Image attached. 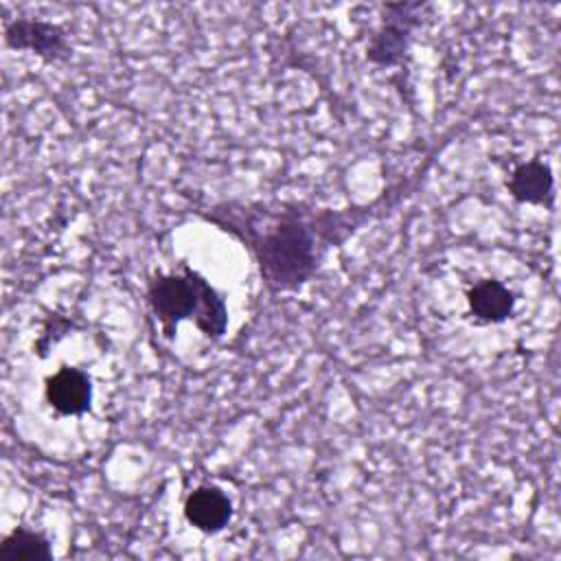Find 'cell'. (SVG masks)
<instances>
[{"mask_svg": "<svg viewBox=\"0 0 561 561\" xmlns=\"http://www.w3.org/2000/svg\"><path fill=\"white\" fill-rule=\"evenodd\" d=\"M230 219L215 221L224 230L239 234L252 250L259 272L272 291H291L305 285L320 261L318 234L311 221L298 210L261 213L263 228L243 213L228 210Z\"/></svg>", "mask_w": 561, "mask_h": 561, "instance_id": "6da1fadb", "label": "cell"}, {"mask_svg": "<svg viewBox=\"0 0 561 561\" xmlns=\"http://www.w3.org/2000/svg\"><path fill=\"white\" fill-rule=\"evenodd\" d=\"M147 302L167 337H173L182 320H193L210 340H219L226 333V300L191 267H184L182 274H156L147 285Z\"/></svg>", "mask_w": 561, "mask_h": 561, "instance_id": "7a4b0ae2", "label": "cell"}, {"mask_svg": "<svg viewBox=\"0 0 561 561\" xmlns=\"http://www.w3.org/2000/svg\"><path fill=\"white\" fill-rule=\"evenodd\" d=\"M419 2H397L383 7V20L379 31L373 35L366 57L377 66H397L412 39V33L419 24Z\"/></svg>", "mask_w": 561, "mask_h": 561, "instance_id": "3957f363", "label": "cell"}, {"mask_svg": "<svg viewBox=\"0 0 561 561\" xmlns=\"http://www.w3.org/2000/svg\"><path fill=\"white\" fill-rule=\"evenodd\" d=\"M4 42L15 50H31L46 61H57L68 57V42L61 26L35 20L18 18L4 26Z\"/></svg>", "mask_w": 561, "mask_h": 561, "instance_id": "277c9868", "label": "cell"}, {"mask_svg": "<svg viewBox=\"0 0 561 561\" xmlns=\"http://www.w3.org/2000/svg\"><path fill=\"white\" fill-rule=\"evenodd\" d=\"M44 394L57 414L79 416L92 405V379L81 368L64 366L46 379Z\"/></svg>", "mask_w": 561, "mask_h": 561, "instance_id": "5b68a950", "label": "cell"}, {"mask_svg": "<svg viewBox=\"0 0 561 561\" xmlns=\"http://www.w3.org/2000/svg\"><path fill=\"white\" fill-rule=\"evenodd\" d=\"M184 517L202 533H219L232 519V502L217 486H197L184 502Z\"/></svg>", "mask_w": 561, "mask_h": 561, "instance_id": "8992f818", "label": "cell"}, {"mask_svg": "<svg viewBox=\"0 0 561 561\" xmlns=\"http://www.w3.org/2000/svg\"><path fill=\"white\" fill-rule=\"evenodd\" d=\"M506 188L513 199L522 204L535 206H552L554 197V182L552 171L541 160H528L513 169L511 178L506 180Z\"/></svg>", "mask_w": 561, "mask_h": 561, "instance_id": "52a82bcc", "label": "cell"}, {"mask_svg": "<svg viewBox=\"0 0 561 561\" xmlns=\"http://www.w3.org/2000/svg\"><path fill=\"white\" fill-rule=\"evenodd\" d=\"M469 313L478 322H504L515 309V294L500 280H480L467 291Z\"/></svg>", "mask_w": 561, "mask_h": 561, "instance_id": "ba28073f", "label": "cell"}, {"mask_svg": "<svg viewBox=\"0 0 561 561\" xmlns=\"http://www.w3.org/2000/svg\"><path fill=\"white\" fill-rule=\"evenodd\" d=\"M53 546L46 535L18 526L0 543V561H50Z\"/></svg>", "mask_w": 561, "mask_h": 561, "instance_id": "9c48e42d", "label": "cell"}]
</instances>
